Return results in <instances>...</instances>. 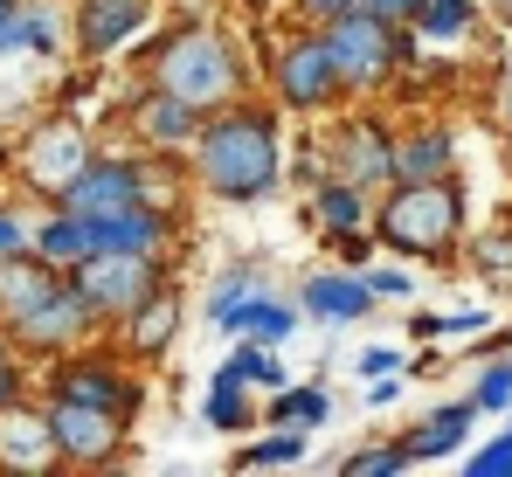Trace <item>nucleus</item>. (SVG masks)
Instances as JSON below:
<instances>
[{"mask_svg": "<svg viewBox=\"0 0 512 477\" xmlns=\"http://www.w3.org/2000/svg\"><path fill=\"white\" fill-rule=\"evenodd\" d=\"M423 28L429 35H464V28H471V0H429Z\"/></svg>", "mask_w": 512, "mask_h": 477, "instance_id": "25", "label": "nucleus"}, {"mask_svg": "<svg viewBox=\"0 0 512 477\" xmlns=\"http://www.w3.org/2000/svg\"><path fill=\"white\" fill-rule=\"evenodd\" d=\"M333 56H340V77L346 83H374L388 63H395V42H388V14H374V7H353L333 21Z\"/></svg>", "mask_w": 512, "mask_h": 477, "instance_id": "6", "label": "nucleus"}, {"mask_svg": "<svg viewBox=\"0 0 512 477\" xmlns=\"http://www.w3.org/2000/svg\"><path fill=\"white\" fill-rule=\"evenodd\" d=\"M63 450H56V429L49 415H35L28 401H7L0 408V471H49Z\"/></svg>", "mask_w": 512, "mask_h": 477, "instance_id": "9", "label": "nucleus"}, {"mask_svg": "<svg viewBox=\"0 0 512 477\" xmlns=\"http://www.w3.org/2000/svg\"><path fill=\"white\" fill-rule=\"evenodd\" d=\"M90 318H97V312L84 305V291H77V284H63L56 298H42L35 312L14 325V339H21V346H42V353H56V346L84 339V325H90Z\"/></svg>", "mask_w": 512, "mask_h": 477, "instance_id": "12", "label": "nucleus"}, {"mask_svg": "<svg viewBox=\"0 0 512 477\" xmlns=\"http://www.w3.org/2000/svg\"><path fill=\"white\" fill-rule=\"evenodd\" d=\"M499 471H512V436H499L485 457H471V477H499Z\"/></svg>", "mask_w": 512, "mask_h": 477, "instance_id": "28", "label": "nucleus"}, {"mask_svg": "<svg viewBox=\"0 0 512 477\" xmlns=\"http://www.w3.org/2000/svg\"><path fill=\"white\" fill-rule=\"evenodd\" d=\"M436 166H450V139H416V146L395 153V173H402V180H429Z\"/></svg>", "mask_w": 512, "mask_h": 477, "instance_id": "22", "label": "nucleus"}, {"mask_svg": "<svg viewBox=\"0 0 512 477\" xmlns=\"http://www.w3.org/2000/svg\"><path fill=\"white\" fill-rule=\"evenodd\" d=\"M90 166V146L77 125H63V118H49V125H35L28 132V146H21V180L35 187V194H49V201H63L70 194V180Z\"/></svg>", "mask_w": 512, "mask_h": 477, "instance_id": "5", "label": "nucleus"}, {"mask_svg": "<svg viewBox=\"0 0 512 477\" xmlns=\"http://www.w3.org/2000/svg\"><path fill=\"white\" fill-rule=\"evenodd\" d=\"M360 7H374V14H388V21H402V14H423L429 0H360Z\"/></svg>", "mask_w": 512, "mask_h": 477, "instance_id": "34", "label": "nucleus"}, {"mask_svg": "<svg viewBox=\"0 0 512 477\" xmlns=\"http://www.w3.org/2000/svg\"><path fill=\"white\" fill-rule=\"evenodd\" d=\"M146 0H84L77 7V42H84L90 56H111L118 42H132L139 28H146Z\"/></svg>", "mask_w": 512, "mask_h": 477, "instance_id": "13", "label": "nucleus"}, {"mask_svg": "<svg viewBox=\"0 0 512 477\" xmlns=\"http://www.w3.org/2000/svg\"><path fill=\"white\" fill-rule=\"evenodd\" d=\"M340 83L346 77H340L333 42H298V49H284V63H277V90H284L291 104H326Z\"/></svg>", "mask_w": 512, "mask_h": 477, "instance_id": "10", "label": "nucleus"}, {"mask_svg": "<svg viewBox=\"0 0 512 477\" xmlns=\"http://www.w3.org/2000/svg\"><path fill=\"white\" fill-rule=\"evenodd\" d=\"M0 332H7V325H0ZM0 353H7V346H0Z\"/></svg>", "mask_w": 512, "mask_h": 477, "instance_id": "39", "label": "nucleus"}, {"mask_svg": "<svg viewBox=\"0 0 512 477\" xmlns=\"http://www.w3.org/2000/svg\"><path fill=\"white\" fill-rule=\"evenodd\" d=\"M222 325H236V332H291V312H284V305H250V298H243V305L222 312Z\"/></svg>", "mask_w": 512, "mask_h": 477, "instance_id": "23", "label": "nucleus"}, {"mask_svg": "<svg viewBox=\"0 0 512 477\" xmlns=\"http://www.w3.org/2000/svg\"><path fill=\"white\" fill-rule=\"evenodd\" d=\"M298 457H305V436H291V429H284V436L256 443V450L243 457V464H250V471H270V464H298Z\"/></svg>", "mask_w": 512, "mask_h": 477, "instance_id": "24", "label": "nucleus"}, {"mask_svg": "<svg viewBox=\"0 0 512 477\" xmlns=\"http://www.w3.org/2000/svg\"><path fill=\"white\" fill-rule=\"evenodd\" d=\"M464 422H471V408H443V415H429L402 450H409V457H443V450H457V443H464Z\"/></svg>", "mask_w": 512, "mask_h": 477, "instance_id": "18", "label": "nucleus"}, {"mask_svg": "<svg viewBox=\"0 0 512 477\" xmlns=\"http://www.w3.org/2000/svg\"><path fill=\"white\" fill-rule=\"evenodd\" d=\"M7 401H21V367L0 353V408H7Z\"/></svg>", "mask_w": 512, "mask_h": 477, "instance_id": "36", "label": "nucleus"}, {"mask_svg": "<svg viewBox=\"0 0 512 477\" xmlns=\"http://www.w3.org/2000/svg\"><path fill=\"white\" fill-rule=\"evenodd\" d=\"M49 429H56V450H63L70 464H104V457L118 450V415H111V408H90V401L56 395Z\"/></svg>", "mask_w": 512, "mask_h": 477, "instance_id": "7", "label": "nucleus"}, {"mask_svg": "<svg viewBox=\"0 0 512 477\" xmlns=\"http://www.w3.org/2000/svg\"><path fill=\"white\" fill-rule=\"evenodd\" d=\"M277 415H291V422H319V415H326V395H312V388H305V395L277 401Z\"/></svg>", "mask_w": 512, "mask_h": 477, "instance_id": "29", "label": "nucleus"}, {"mask_svg": "<svg viewBox=\"0 0 512 477\" xmlns=\"http://www.w3.org/2000/svg\"><path fill=\"white\" fill-rule=\"evenodd\" d=\"M312 312H326V318H360L367 312V298H374V284H346V277H319L312 291Z\"/></svg>", "mask_w": 512, "mask_h": 477, "instance_id": "19", "label": "nucleus"}, {"mask_svg": "<svg viewBox=\"0 0 512 477\" xmlns=\"http://www.w3.org/2000/svg\"><path fill=\"white\" fill-rule=\"evenodd\" d=\"M167 332H173V298L153 291V298L132 312V346H139V353H160V346H167Z\"/></svg>", "mask_w": 512, "mask_h": 477, "instance_id": "20", "label": "nucleus"}, {"mask_svg": "<svg viewBox=\"0 0 512 477\" xmlns=\"http://www.w3.org/2000/svg\"><path fill=\"white\" fill-rule=\"evenodd\" d=\"M353 7H360V0H305L312 21H340V14H353Z\"/></svg>", "mask_w": 512, "mask_h": 477, "instance_id": "35", "label": "nucleus"}, {"mask_svg": "<svg viewBox=\"0 0 512 477\" xmlns=\"http://www.w3.org/2000/svg\"><path fill=\"white\" fill-rule=\"evenodd\" d=\"M139 132H146V139H160V146H180V139L194 132V104H187V97H173V90L146 97V104H139Z\"/></svg>", "mask_w": 512, "mask_h": 477, "instance_id": "17", "label": "nucleus"}, {"mask_svg": "<svg viewBox=\"0 0 512 477\" xmlns=\"http://www.w3.org/2000/svg\"><path fill=\"white\" fill-rule=\"evenodd\" d=\"M160 215H146V208H118V215H90V242L97 249H132V256H153L160 249Z\"/></svg>", "mask_w": 512, "mask_h": 477, "instance_id": "15", "label": "nucleus"}, {"mask_svg": "<svg viewBox=\"0 0 512 477\" xmlns=\"http://www.w3.org/2000/svg\"><path fill=\"white\" fill-rule=\"evenodd\" d=\"M153 77H160V90L187 97V104H215V97H229V83H236V56H229V42L187 28V35L160 42Z\"/></svg>", "mask_w": 512, "mask_h": 477, "instance_id": "2", "label": "nucleus"}, {"mask_svg": "<svg viewBox=\"0 0 512 477\" xmlns=\"http://www.w3.org/2000/svg\"><path fill=\"white\" fill-rule=\"evenodd\" d=\"M208 422H215V429H243V422H250V401H243V374H236V367H229V374L215 381Z\"/></svg>", "mask_w": 512, "mask_h": 477, "instance_id": "21", "label": "nucleus"}, {"mask_svg": "<svg viewBox=\"0 0 512 477\" xmlns=\"http://www.w3.org/2000/svg\"><path fill=\"white\" fill-rule=\"evenodd\" d=\"M56 291H63V277H56V263H49V256H28V249H21V256H7V263H0V325L14 332L21 318L35 312L42 298H56Z\"/></svg>", "mask_w": 512, "mask_h": 477, "instance_id": "11", "label": "nucleus"}, {"mask_svg": "<svg viewBox=\"0 0 512 477\" xmlns=\"http://www.w3.org/2000/svg\"><path fill=\"white\" fill-rule=\"evenodd\" d=\"M236 374H243V381H277V367H270L263 353H236Z\"/></svg>", "mask_w": 512, "mask_h": 477, "instance_id": "32", "label": "nucleus"}, {"mask_svg": "<svg viewBox=\"0 0 512 477\" xmlns=\"http://www.w3.org/2000/svg\"><path fill=\"white\" fill-rule=\"evenodd\" d=\"M450 229H457V187H436V180H409L381 208V236L395 249H443Z\"/></svg>", "mask_w": 512, "mask_h": 477, "instance_id": "4", "label": "nucleus"}, {"mask_svg": "<svg viewBox=\"0 0 512 477\" xmlns=\"http://www.w3.org/2000/svg\"><path fill=\"white\" fill-rule=\"evenodd\" d=\"M14 7H21V0H0V21H7V14H14Z\"/></svg>", "mask_w": 512, "mask_h": 477, "instance_id": "38", "label": "nucleus"}, {"mask_svg": "<svg viewBox=\"0 0 512 477\" xmlns=\"http://www.w3.org/2000/svg\"><path fill=\"white\" fill-rule=\"evenodd\" d=\"M319 222H326V229H346V222H360V201H353L346 187H326V194H319Z\"/></svg>", "mask_w": 512, "mask_h": 477, "instance_id": "26", "label": "nucleus"}, {"mask_svg": "<svg viewBox=\"0 0 512 477\" xmlns=\"http://www.w3.org/2000/svg\"><path fill=\"white\" fill-rule=\"evenodd\" d=\"M70 284L84 291V305L97 318H132L153 291H160L153 256H132V249H97V256H84Z\"/></svg>", "mask_w": 512, "mask_h": 477, "instance_id": "3", "label": "nucleus"}, {"mask_svg": "<svg viewBox=\"0 0 512 477\" xmlns=\"http://www.w3.org/2000/svg\"><path fill=\"white\" fill-rule=\"evenodd\" d=\"M28 229H21V222H14V215H0V263H7V256H21V249H28Z\"/></svg>", "mask_w": 512, "mask_h": 477, "instance_id": "31", "label": "nucleus"}, {"mask_svg": "<svg viewBox=\"0 0 512 477\" xmlns=\"http://www.w3.org/2000/svg\"><path fill=\"white\" fill-rule=\"evenodd\" d=\"M139 166H125V159H90L84 173L70 180V194H63V208H77V215H118V208H139Z\"/></svg>", "mask_w": 512, "mask_h": 477, "instance_id": "8", "label": "nucleus"}, {"mask_svg": "<svg viewBox=\"0 0 512 477\" xmlns=\"http://www.w3.org/2000/svg\"><path fill=\"white\" fill-rule=\"evenodd\" d=\"M35 256H49L56 270H77L84 256H97V242H90V215H77V208H56V215L35 229Z\"/></svg>", "mask_w": 512, "mask_h": 477, "instance_id": "14", "label": "nucleus"}, {"mask_svg": "<svg viewBox=\"0 0 512 477\" xmlns=\"http://www.w3.org/2000/svg\"><path fill=\"white\" fill-rule=\"evenodd\" d=\"M367 284H374L381 298H402V291H409V277H402V270H381V277H367Z\"/></svg>", "mask_w": 512, "mask_h": 477, "instance_id": "37", "label": "nucleus"}, {"mask_svg": "<svg viewBox=\"0 0 512 477\" xmlns=\"http://www.w3.org/2000/svg\"><path fill=\"white\" fill-rule=\"evenodd\" d=\"M402 457H409V450H367V457L346 464V477H388V471H402Z\"/></svg>", "mask_w": 512, "mask_h": 477, "instance_id": "27", "label": "nucleus"}, {"mask_svg": "<svg viewBox=\"0 0 512 477\" xmlns=\"http://www.w3.org/2000/svg\"><path fill=\"white\" fill-rule=\"evenodd\" d=\"M56 395H63V401H90V408H111V415H125V408H132V381H118L111 367H63V374H56Z\"/></svg>", "mask_w": 512, "mask_h": 477, "instance_id": "16", "label": "nucleus"}, {"mask_svg": "<svg viewBox=\"0 0 512 477\" xmlns=\"http://www.w3.org/2000/svg\"><path fill=\"white\" fill-rule=\"evenodd\" d=\"M478 401H485V408H506V401H512V367H492L485 388H478Z\"/></svg>", "mask_w": 512, "mask_h": 477, "instance_id": "30", "label": "nucleus"}, {"mask_svg": "<svg viewBox=\"0 0 512 477\" xmlns=\"http://www.w3.org/2000/svg\"><path fill=\"white\" fill-rule=\"evenodd\" d=\"M201 173H208V187L229 194V201H256V194H270V180H277V139H270V118L236 111V118L208 125V139H201Z\"/></svg>", "mask_w": 512, "mask_h": 477, "instance_id": "1", "label": "nucleus"}, {"mask_svg": "<svg viewBox=\"0 0 512 477\" xmlns=\"http://www.w3.org/2000/svg\"><path fill=\"white\" fill-rule=\"evenodd\" d=\"M243 298H250V277H229V284L215 291V318L229 312V305H243Z\"/></svg>", "mask_w": 512, "mask_h": 477, "instance_id": "33", "label": "nucleus"}]
</instances>
